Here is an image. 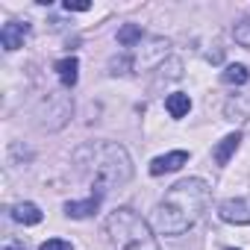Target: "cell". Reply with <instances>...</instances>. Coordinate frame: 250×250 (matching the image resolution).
<instances>
[{
	"label": "cell",
	"instance_id": "cell-7",
	"mask_svg": "<svg viewBox=\"0 0 250 250\" xmlns=\"http://www.w3.org/2000/svg\"><path fill=\"white\" fill-rule=\"evenodd\" d=\"M27 33H30V27H27V24L12 21V24H3V30H0V42H3V47H6V50H18V47L24 44Z\"/></svg>",
	"mask_w": 250,
	"mask_h": 250
},
{
	"label": "cell",
	"instance_id": "cell-13",
	"mask_svg": "<svg viewBox=\"0 0 250 250\" xmlns=\"http://www.w3.org/2000/svg\"><path fill=\"white\" fill-rule=\"evenodd\" d=\"M224 80H227V83H232V85H244V83L250 80V71H247L244 65H227Z\"/></svg>",
	"mask_w": 250,
	"mask_h": 250
},
{
	"label": "cell",
	"instance_id": "cell-8",
	"mask_svg": "<svg viewBox=\"0 0 250 250\" xmlns=\"http://www.w3.org/2000/svg\"><path fill=\"white\" fill-rule=\"evenodd\" d=\"M12 218H15L18 224L36 227V224H42V209H39L36 203H15V206H12Z\"/></svg>",
	"mask_w": 250,
	"mask_h": 250
},
{
	"label": "cell",
	"instance_id": "cell-16",
	"mask_svg": "<svg viewBox=\"0 0 250 250\" xmlns=\"http://www.w3.org/2000/svg\"><path fill=\"white\" fill-rule=\"evenodd\" d=\"M65 9L68 12H88L91 3H85V0H65Z\"/></svg>",
	"mask_w": 250,
	"mask_h": 250
},
{
	"label": "cell",
	"instance_id": "cell-9",
	"mask_svg": "<svg viewBox=\"0 0 250 250\" xmlns=\"http://www.w3.org/2000/svg\"><path fill=\"white\" fill-rule=\"evenodd\" d=\"M80 71V62L74 59V56H68V59H59L56 62V74H59V83L65 85V88H71V85H77V74Z\"/></svg>",
	"mask_w": 250,
	"mask_h": 250
},
{
	"label": "cell",
	"instance_id": "cell-2",
	"mask_svg": "<svg viewBox=\"0 0 250 250\" xmlns=\"http://www.w3.org/2000/svg\"><path fill=\"white\" fill-rule=\"evenodd\" d=\"M77 156H88L91 162V171H94V180L97 186L106 191V188H115V186H127L130 177H133V165H130V156L121 145L115 142H100V145H88L83 147Z\"/></svg>",
	"mask_w": 250,
	"mask_h": 250
},
{
	"label": "cell",
	"instance_id": "cell-12",
	"mask_svg": "<svg viewBox=\"0 0 250 250\" xmlns=\"http://www.w3.org/2000/svg\"><path fill=\"white\" fill-rule=\"evenodd\" d=\"M118 42H121L124 47L139 44V42H142V27H136V24H124V27L118 30Z\"/></svg>",
	"mask_w": 250,
	"mask_h": 250
},
{
	"label": "cell",
	"instance_id": "cell-15",
	"mask_svg": "<svg viewBox=\"0 0 250 250\" xmlns=\"http://www.w3.org/2000/svg\"><path fill=\"white\" fill-rule=\"evenodd\" d=\"M39 250H74V247H71L68 241H62V238H47Z\"/></svg>",
	"mask_w": 250,
	"mask_h": 250
},
{
	"label": "cell",
	"instance_id": "cell-4",
	"mask_svg": "<svg viewBox=\"0 0 250 250\" xmlns=\"http://www.w3.org/2000/svg\"><path fill=\"white\" fill-rule=\"evenodd\" d=\"M100 200H103V188L97 186V191H91L88 194V200H71V203H65V212H68V218H88V215H94L97 209H100Z\"/></svg>",
	"mask_w": 250,
	"mask_h": 250
},
{
	"label": "cell",
	"instance_id": "cell-6",
	"mask_svg": "<svg viewBox=\"0 0 250 250\" xmlns=\"http://www.w3.org/2000/svg\"><path fill=\"white\" fill-rule=\"evenodd\" d=\"M218 215L227 224H250V212H247V203L244 200H224L218 206Z\"/></svg>",
	"mask_w": 250,
	"mask_h": 250
},
{
	"label": "cell",
	"instance_id": "cell-18",
	"mask_svg": "<svg viewBox=\"0 0 250 250\" xmlns=\"http://www.w3.org/2000/svg\"><path fill=\"white\" fill-rule=\"evenodd\" d=\"M227 250H232V247H227Z\"/></svg>",
	"mask_w": 250,
	"mask_h": 250
},
{
	"label": "cell",
	"instance_id": "cell-10",
	"mask_svg": "<svg viewBox=\"0 0 250 250\" xmlns=\"http://www.w3.org/2000/svg\"><path fill=\"white\" fill-rule=\"evenodd\" d=\"M238 142H241V133H229V136H224V139H221V145H218V147H215V153H212V156H215V162H218V165H227V162H229V156L238 150Z\"/></svg>",
	"mask_w": 250,
	"mask_h": 250
},
{
	"label": "cell",
	"instance_id": "cell-11",
	"mask_svg": "<svg viewBox=\"0 0 250 250\" xmlns=\"http://www.w3.org/2000/svg\"><path fill=\"white\" fill-rule=\"evenodd\" d=\"M165 109H168V115H171V118H183V115H188V109H191V100H188V94H183V91H174V94H168V100H165Z\"/></svg>",
	"mask_w": 250,
	"mask_h": 250
},
{
	"label": "cell",
	"instance_id": "cell-5",
	"mask_svg": "<svg viewBox=\"0 0 250 250\" xmlns=\"http://www.w3.org/2000/svg\"><path fill=\"white\" fill-rule=\"evenodd\" d=\"M186 162H188V153H186V150H174V153H168V156H156V159L150 162V174H153V177H162V174H171V171L183 168Z\"/></svg>",
	"mask_w": 250,
	"mask_h": 250
},
{
	"label": "cell",
	"instance_id": "cell-17",
	"mask_svg": "<svg viewBox=\"0 0 250 250\" xmlns=\"http://www.w3.org/2000/svg\"><path fill=\"white\" fill-rule=\"evenodd\" d=\"M3 250H30V244H27L24 238H6Z\"/></svg>",
	"mask_w": 250,
	"mask_h": 250
},
{
	"label": "cell",
	"instance_id": "cell-1",
	"mask_svg": "<svg viewBox=\"0 0 250 250\" xmlns=\"http://www.w3.org/2000/svg\"><path fill=\"white\" fill-rule=\"evenodd\" d=\"M206 203H209V186L203 180H197V177L180 180L177 186L168 188V194L156 206V229L165 235L188 232L200 221Z\"/></svg>",
	"mask_w": 250,
	"mask_h": 250
},
{
	"label": "cell",
	"instance_id": "cell-14",
	"mask_svg": "<svg viewBox=\"0 0 250 250\" xmlns=\"http://www.w3.org/2000/svg\"><path fill=\"white\" fill-rule=\"evenodd\" d=\"M235 42L244 44V47H250V21H241V24L235 27Z\"/></svg>",
	"mask_w": 250,
	"mask_h": 250
},
{
	"label": "cell",
	"instance_id": "cell-3",
	"mask_svg": "<svg viewBox=\"0 0 250 250\" xmlns=\"http://www.w3.org/2000/svg\"><path fill=\"white\" fill-rule=\"evenodd\" d=\"M106 229L112 235L115 250H159L150 227L133 209H115L106 218Z\"/></svg>",
	"mask_w": 250,
	"mask_h": 250
}]
</instances>
